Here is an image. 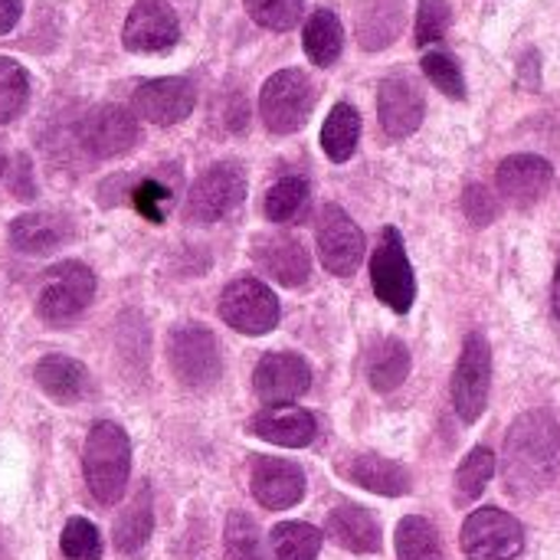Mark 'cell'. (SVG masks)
<instances>
[{
    "instance_id": "obj_35",
    "label": "cell",
    "mask_w": 560,
    "mask_h": 560,
    "mask_svg": "<svg viewBox=\"0 0 560 560\" xmlns=\"http://www.w3.org/2000/svg\"><path fill=\"white\" fill-rule=\"evenodd\" d=\"M305 200H308V184L302 177H282L266 194V217L272 223H289L302 213Z\"/></svg>"
},
{
    "instance_id": "obj_34",
    "label": "cell",
    "mask_w": 560,
    "mask_h": 560,
    "mask_svg": "<svg viewBox=\"0 0 560 560\" xmlns=\"http://www.w3.org/2000/svg\"><path fill=\"white\" fill-rule=\"evenodd\" d=\"M30 98V79L20 62L0 56V125L13 121Z\"/></svg>"
},
{
    "instance_id": "obj_16",
    "label": "cell",
    "mask_w": 560,
    "mask_h": 560,
    "mask_svg": "<svg viewBox=\"0 0 560 560\" xmlns=\"http://www.w3.org/2000/svg\"><path fill=\"white\" fill-rule=\"evenodd\" d=\"M135 141H138V121L121 105H102L82 125V144L95 158H118L131 151Z\"/></svg>"
},
{
    "instance_id": "obj_28",
    "label": "cell",
    "mask_w": 560,
    "mask_h": 560,
    "mask_svg": "<svg viewBox=\"0 0 560 560\" xmlns=\"http://www.w3.org/2000/svg\"><path fill=\"white\" fill-rule=\"evenodd\" d=\"M305 52L315 66H331L345 49V26L335 10H315L302 33Z\"/></svg>"
},
{
    "instance_id": "obj_36",
    "label": "cell",
    "mask_w": 560,
    "mask_h": 560,
    "mask_svg": "<svg viewBox=\"0 0 560 560\" xmlns=\"http://www.w3.org/2000/svg\"><path fill=\"white\" fill-rule=\"evenodd\" d=\"M59 548L66 560H98L102 558V535L89 518H72L62 528Z\"/></svg>"
},
{
    "instance_id": "obj_9",
    "label": "cell",
    "mask_w": 560,
    "mask_h": 560,
    "mask_svg": "<svg viewBox=\"0 0 560 560\" xmlns=\"http://www.w3.org/2000/svg\"><path fill=\"white\" fill-rule=\"evenodd\" d=\"M223 322L240 335H269L279 325V299L259 279H236L220 295Z\"/></svg>"
},
{
    "instance_id": "obj_30",
    "label": "cell",
    "mask_w": 560,
    "mask_h": 560,
    "mask_svg": "<svg viewBox=\"0 0 560 560\" xmlns=\"http://www.w3.org/2000/svg\"><path fill=\"white\" fill-rule=\"evenodd\" d=\"M397 558L400 560H443V545L436 528L420 518L410 515L397 525Z\"/></svg>"
},
{
    "instance_id": "obj_17",
    "label": "cell",
    "mask_w": 560,
    "mask_h": 560,
    "mask_svg": "<svg viewBox=\"0 0 560 560\" xmlns=\"http://www.w3.org/2000/svg\"><path fill=\"white\" fill-rule=\"evenodd\" d=\"M253 495L269 512H285L305 495V472L285 459H256L253 463Z\"/></svg>"
},
{
    "instance_id": "obj_20",
    "label": "cell",
    "mask_w": 560,
    "mask_h": 560,
    "mask_svg": "<svg viewBox=\"0 0 560 560\" xmlns=\"http://www.w3.org/2000/svg\"><path fill=\"white\" fill-rule=\"evenodd\" d=\"M253 256L256 262L279 282V285H289V289H299L308 282V272H312V262H308V253L299 240L292 236H262L256 246H253Z\"/></svg>"
},
{
    "instance_id": "obj_12",
    "label": "cell",
    "mask_w": 560,
    "mask_h": 560,
    "mask_svg": "<svg viewBox=\"0 0 560 560\" xmlns=\"http://www.w3.org/2000/svg\"><path fill=\"white\" fill-rule=\"evenodd\" d=\"M180 39V23L177 13L171 10L167 0H138L128 10L121 43L131 52H164Z\"/></svg>"
},
{
    "instance_id": "obj_45",
    "label": "cell",
    "mask_w": 560,
    "mask_h": 560,
    "mask_svg": "<svg viewBox=\"0 0 560 560\" xmlns=\"http://www.w3.org/2000/svg\"><path fill=\"white\" fill-rule=\"evenodd\" d=\"M0 174H3V148H0Z\"/></svg>"
},
{
    "instance_id": "obj_23",
    "label": "cell",
    "mask_w": 560,
    "mask_h": 560,
    "mask_svg": "<svg viewBox=\"0 0 560 560\" xmlns=\"http://www.w3.org/2000/svg\"><path fill=\"white\" fill-rule=\"evenodd\" d=\"M36 384L43 387L46 397L56 404H75L89 390V371L75 358L66 354H49L36 364Z\"/></svg>"
},
{
    "instance_id": "obj_27",
    "label": "cell",
    "mask_w": 560,
    "mask_h": 560,
    "mask_svg": "<svg viewBox=\"0 0 560 560\" xmlns=\"http://www.w3.org/2000/svg\"><path fill=\"white\" fill-rule=\"evenodd\" d=\"M410 374V351L404 348V341L397 338H384L371 348L368 358V381L377 394H390L397 390Z\"/></svg>"
},
{
    "instance_id": "obj_21",
    "label": "cell",
    "mask_w": 560,
    "mask_h": 560,
    "mask_svg": "<svg viewBox=\"0 0 560 560\" xmlns=\"http://www.w3.org/2000/svg\"><path fill=\"white\" fill-rule=\"evenodd\" d=\"M259 440L272 443V446H289V450H302L315 440L318 433V423L308 410H299V407H269L262 410L253 427H249Z\"/></svg>"
},
{
    "instance_id": "obj_31",
    "label": "cell",
    "mask_w": 560,
    "mask_h": 560,
    "mask_svg": "<svg viewBox=\"0 0 560 560\" xmlns=\"http://www.w3.org/2000/svg\"><path fill=\"white\" fill-rule=\"evenodd\" d=\"M322 551V532L305 522H282L272 528L276 560H315Z\"/></svg>"
},
{
    "instance_id": "obj_44",
    "label": "cell",
    "mask_w": 560,
    "mask_h": 560,
    "mask_svg": "<svg viewBox=\"0 0 560 560\" xmlns=\"http://www.w3.org/2000/svg\"><path fill=\"white\" fill-rule=\"evenodd\" d=\"M555 315L560 322V256H558V272H555Z\"/></svg>"
},
{
    "instance_id": "obj_6",
    "label": "cell",
    "mask_w": 560,
    "mask_h": 560,
    "mask_svg": "<svg viewBox=\"0 0 560 560\" xmlns=\"http://www.w3.org/2000/svg\"><path fill=\"white\" fill-rule=\"evenodd\" d=\"M371 282H374V295L394 308L397 315H407L413 299H417V279L404 249V240L394 226L381 230L377 249L371 256Z\"/></svg>"
},
{
    "instance_id": "obj_8",
    "label": "cell",
    "mask_w": 560,
    "mask_h": 560,
    "mask_svg": "<svg viewBox=\"0 0 560 560\" xmlns=\"http://www.w3.org/2000/svg\"><path fill=\"white\" fill-rule=\"evenodd\" d=\"M489 384H492V348L486 335L472 331L453 371V407L463 417V423H476L486 413Z\"/></svg>"
},
{
    "instance_id": "obj_43",
    "label": "cell",
    "mask_w": 560,
    "mask_h": 560,
    "mask_svg": "<svg viewBox=\"0 0 560 560\" xmlns=\"http://www.w3.org/2000/svg\"><path fill=\"white\" fill-rule=\"evenodd\" d=\"M20 13H23L20 0H0V33H10L16 26Z\"/></svg>"
},
{
    "instance_id": "obj_19",
    "label": "cell",
    "mask_w": 560,
    "mask_h": 560,
    "mask_svg": "<svg viewBox=\"0 0 560 560\" xmlns=\"http://www.w3.org/2000/svg\"><path fill=\"white\" fill-rule=\"evenodd\" d=\"M72 223L62 213H23L10 223V246L26 256H49L69 243Z\"/></svg>"
},
{
    "instance_id": "obj_41",
    "label": "cell",
    "mask_w": 560,
    "mask_h": 560,
    "mask_svg": "<svg viewBox=\"0 0 560 560\" xmlns=\"http://www.w3.org/2000/svg\"><path fill=\"white\" fill-rule=\"evenodd\" d=\"M463 210H466V217H469L476 226H486V223H492V220L499 217V200L492 197L489 187L469 184L466 194H463Z\"/></svg>"
},
{
    "instance_id": "obj_15",
    "label": "cell",
    "mask_w": 560,
    "mask_h": 560,
    "mask_svg": "<svg viewBox=\"0 0 560 560\" xmlns=\"http://www.w3.org/2000/svg\"><path fill=\"white\" fill-rule=\"evenodd\" d=\"M377 112H381V125L390 138H407L423 121V112H427L423 92L417 89L413 79L390 75L377 89Z\"/></svg>"
},
{
    "instance_id": "obj_10",
    "label": "cell",
    "mask_w": 560,
    "mask_h": 560,
    "mask_svg": "<svg viewBox=\"0 0 560 560\" xmlns=\"http://www.w3.org/2000/svg\"><path fill=\"white\" fill-rule=\"evenodd\" d=\"M522 548L525 532L502 509H479L463 525V551L469 560H515Z\"/></svg>"
},
{
    "instance_id": "obj_38",
    "label": "cell",
    "mask_w": 560,
    "mask_h": 560,
    "mask_svg": "<svg viewBox=\"0 0 560 560\" xmlns=\"http://www.w3.org/2000/svg\"><path fill=\"white\" fill-rule=\"evenodd\" d=\"M302 0H246V10L249 16L266 26V30H276V33H285L292 26H299L302 20Z\"/></svg>"
},
{
    "instance_id": "obj_32",
    "label": "cell",
    "mask_w": 560,
    "mask_h": 560,
    "mask_svg": "<svg viewBox=\"0 0 560 560\" xmlns=\"http://www.w3.org/2000/svg\"><path fill=\"white\" fill-rule=\"evenodd\" d=\"M492 472H495V456H492V450L476 446V450L463 459V466H459V472H456V502H459V505L476 502V499L486 492Z\"/></svg>"
},
{
    "instance_id": "obj_7",
    "label": "cell",
    "mask_w": 560,
    "mask_h": 560,
    "mask_svg": "<svg viewBox=\"0 0 560 560\" xmlns=\"http://www.w3.org/2000/svg\"><path fill=\"white\" fill-rule=\"evenodd\" d=\"M246 200V174L240 164L223 161L207 167L190 194H187V220L190 223H217L230 217L240 203Z\"/></svg>"
},
{
    "instance_id": "obj_39",
    "label": "cell",
    "mask_w": 560,
    "mask_h": 560,
    "mask_svg": "<svg viewBox=\"0 0 560 560\" xmlns=\"http://www.w3.org/2000/svg\"><path fill=\"white\" fill-rule=\"evenodd\" d=\"M453 23V7L450 0H420L417 10V46L440 43Z\"/></svg>"
},
{
    "instance_id": "obj_5",
    "label": "cell",
    "mask_w": 560,
    "mask_h": 560,
    "mask_svg": "<svg viewBox=\"0 0 560 560\" xmlns=\"http://www.w3.org/2000/svg\"><path fill=\"white\" fill-rule=\"evenodd\" d=\"M95 295V276L85 262H59L46 272L36 295V312L46 325H69Z\"/></svg>"
},
{
    "instance_id": "obj_42",
    "label": "cell",
    "mask_w": 560,
    "mask_h": 560,
    "mask_svg": "<svg viewBox=\"0 0 560 560\" xmlns=\"http://www.w3.org/2000/svg\"><path fill=\"white\" fill-rule=\"evenodd\" d=\"M10 190H13V197H20V200H33V197H36V187H33V164H30L26 154H16V161H13Z\"/></svg>"
},
{
    "instance_id": "obj_4",
    "label": "cell",
    "mask_w": 560,
    "mask_h": 560,
    "mask_svg": "<svg viewBox=\"0 0 560 560\" xmlns=\"http://www.w3.org/2000/svg\"><path fill=\"white\" fill-rule=\"evenodd\" d=\"M167 361L174 377L190 390H207L220 381V348L210 328L177 325L167 335Z\"/></svg>"
},
{
    "instance_id": "obj_29",
    "label": "cell",
    "mask_w": 560,
    "mask_h": 560,
    "mask_svg": "<svg viewBox=\"0 0 560 560\" xmlns=\"http://www.w3.org/2000/svg\"><path fill=\"white\" fill-rule=\"evenodd\" d=\"M358 138H361V115H358V108L348 105V102H338L331 108V115L325 118V128H322V148H325V154L335 164H341V161H348L354 154Z\"/></svg>"
},
{
    "instance_id": "obj_13",
    "label": "cell",
    "mask_w": 560,
    "mask_h": 560,
    "mask_svg": "<svg viewBox=\"0 0 560 560\" xmlns=\"http://www.w3.org/2000/svg\"><path fill=\"white\" fill-rule=\"evenodd\" d=\"M194 105H197L194 82L180 79V75L141 82L135 89V98H131L135 115H141L151 125H177L194 112Z\"/></svg>"
},
{
    "instance_id": "obj_18",
    "label": "cell",
    "mask_w": 560,
    "mask_h": 560,
    "mask_svg": "<svg viewBox=\"0 0 560 560\" xmlns=\"http://www.w3.org/2000/svg\"><path fill=\"white\" fill-rule=\"evenodd\" d=\"M551 164L538 154H512L499 164V190L509 203L515 207H532L545 197V190L551 187Z\"/></svg>"
},
{
    "instance_id": "obj_11",
    "label": "cell",
    "mask_w": 560,
    "mask_h": 560,
    "mask_svg": "<svg viewBox=\"0 0 560 560\" xmlns=\"http://www.w3.org/2000/svg\"><path fill=\"white\" fill-rule=\"evenodd\" d=\"M318 253L325 269L341 279L354 276L364 259V233L338 203H328L318 217Z\"/></svg>"
},
{
    "instance_id": "obj_26",
    "label": "cell",
    "mask_w": 560,
    "mask_h": 560,
    "mask_svg": "<svg viewBox=\"0 0 560 560\" xmlns=\"http://www.w3.org/2000/svg\"><path fill=\"white\" fill-rule=\"evenodd\" d=\"M151 532H154V499H151V489L141 486L135 492V499L128 502V509L118 515L112 538L121 555H135L148 545Z\"/></svg>"
},
{
    "instance_id": "obj_14",
    "label": "cell",
    "mask_w": 560,
    "mask_h": 560,
    "mask_svg": "<svg viewBox=\"0 0 560 560\" xmlns=\"http://www.w3.org/2000/svg\"><path fill=\"white\" fill-rule=\"evenodd\" d=\"M253 387L269 407L292 404L312 387V368L299 354H266L253 374Z\"/></svg>"
},
{
    "instance_id": "obj_1",
    "label": "cell",
    "mask_w": 560,
    "mask_h": 560,
    "mask_svg": "<svg viewBox=\"0 0 560 560\" xmlns=\"http://www.w3.org/2000/svg\"><path fill=\"white\" fill-rule=\"evenodd\" d=\"M560 469V427L551 413L532 410L505 436V489L535 495L555 482Z\"/></svg>"
},
{
    "instance_id": "obj_24",
    "label": "cell",
    "mask_w": 560,
    "mask_h": 560,
    "mask_svg": "<svg viewBox=\"0 0 560 560\" xmlns=\"http://www.w3.org/2000/svg\"><path fill=\"white\" fill-rule=\"evenodd\" d=\"M404 30V0H364L358 13V39L364 49L390 46Z\"/></svg>"
},
{
    "instance_id": "obj_37",
    "label": "cell",
    "mask_w": 560,
    "mask_h": 560,
    "mask_svg": "<svg viewBox=\"0 0 560 560\" xmlns=\"http://www.w3.org/2000/svg\"><path fill=\"white\" fill-rule=\"evenodd\" d=\"M423 72H427V79L443 92V95H450V98H466V79H463V69H459V62L453 59V56H446V52H440V49H433V52H427L423 56Z\"/></svg>"
},
{
    "instance_id": "obj_33",
    "label": "cell",
    "mask_w": 560,
    "mask_h": 560,
    "mask_svg": "<svg viewBox=\"0 0 560 560\" xmlns=\"http://www.w3.org/2000/svg\"><path fill=\"white\" fill-rule=\"evenodd\" d=\"M223 560H266L262 558V541L259 528L249 515L233 512L226 518V535H223Z\"/></svg>"
},
{
    "instance_id": "obj_25",
    "label": "cell",
    "mask_w": 560,
    "mask_h": 560,
    "mask_svg": "<svg viewBox=\"0 0 560 560\" xmlns=\"http://www.w3.org/2000/svg\"><path fill=\"white\" fill-rule=\"evenodd\" d=\"M345 476H348L351 482H358L361 489L377 492V495L397 499V495H407V492H410V472H407L404 466L384 459V456H358V459L348 466Z\"/></svg>"
},
{
    "instance_id": "obj_22",
    "label": "cell",
    "mask_w": 560,
    "mask_h": 560,
    "mask_svg": "<svg viewBox=\"0 0 560 560\" xmlns=\"http://www.w3.org/2000/svg\"><path fill=\"white\" fill-rule=\"evenodd\" d=\"M328 538L354 555H374L381 551V525L374 522V515L368 509L358 505H338L328 515Z\"/></svg>"
},
{
    "instance_id": "obj_3",
    "label": "cell",
    "mask_w": 560,
    "mask_h": 560,
    "mask_svg": "<svg viewBox=\"0 0 560 560\" xmlns=\"http://www.w3.org/2000/svg\"><path fill=\"white\" fill-rule=\"evenodd\" d=\"M315 108V85L302 69H282L259 92V115L272 135L299 131Z\"/></svg>"
},
{
    "instance_id": "obj_40",
    "label": "cell",
    "mask_w": 560,
    "mask_h": 560,
    "mask_svg": "<svg viewBox=\"0 0 560 560\" xmlns=\"http://www.w3.org/2000/svg\"><path fill=\"white\" fill-rule=\"evenodd\" d=\"M171 203V187L161 180H141L135 187V207L144 220L151 223H164V210Z\"/></svg>"
},
{
    "instance_id": "obj_2",
    "label": "cell",
    "mask_w": 560,
    "mask_h": 560,
    "mask_svg": "<svg viewBox=\"0 0 560 560\" xmlns=\"http://www.w3.org/2000/svg\"><path fill=\"white\" fill-rule=\"evenodd\" d=\"M82 469H85V486H89L92 499L98 505H115L125 495L128 472H131L128 433L112 420L95 423L85 436Z\"/></svg>"
}]
</instances>
